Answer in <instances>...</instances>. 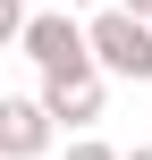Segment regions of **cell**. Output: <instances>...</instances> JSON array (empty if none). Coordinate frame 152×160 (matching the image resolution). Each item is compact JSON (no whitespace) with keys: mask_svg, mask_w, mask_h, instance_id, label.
Wrapping results in <instances>:
<instances>
[{"mask_svg":"<svg viewBox=\"0 0 152 160\" xmlns=\"http://www.w3.org/2000/svg\"><path fill=\"white\" fill-rule=\"evenodd\" d=\"M17 51L42 68V84H59V76H93V34H85V17H68V8H34V25H25Z\"/></svg>","mask_w":152,"mask_h":160,"instance_id":"6da1fadb","label":"cell"},{"mask_svg":"<svg viewBox=\"0 0 152 160\" xmlns=\"http://www.w3.org/2000/svg\"><path fill=\"white\" fill-rule=\"evenodd\" d=\"M85 34H93V68H102V76H118V84H152V25H144V17L102 8V17H85Z\"/></svg>","mask_w":152,"mask_h":160,"instance_id":"7a4b0ae2","label":"cell"},{"mask_svg":"<svg viewBox=\"0 0 152 160\" xmlns=\"http://www.w3.org/2000/svg\"><path fill=\"white\" fill-rule=\"evenodd\" d=\"M51 135H59V118L42 110V93H8V101H0V160L51 152Z\"/></svg>","mask_w":152,"mask_h":160,"instance_id":"3957f363","label":"cell"},{"mask_svg":"<svg viewBox=\"0 0 152 160\" xmlns=\"http://www.w3.org/2000/svg\"><path fill=\"white\" fill-rule=\"evenodd\" d=\"M42 110H51L59 127H76V135H85V127L110 110V76H102V68H93V76H59V84H42Z\"/></svg>","mask_w":152,"mask_h":160,"instance_id":"277c9868","label":"cell"},{"mask_svg":"<svg viewBox=\"0 0 152 160\" xmlns=\"http://www.w3.org/2000/svg\"><path fill=\"white\" fill-rule=\"evenodd\" d=\"M59 160H127V152H110L102 135H76V143H68V152H59Z\"/></svg>","mask_w":152,"mask_h":160,"instance_id":"5b68a950","label":"cell"},{"mask_svg":"<svg viewBox=\"0 0 152 160\" xmlns=\"http://www.w3.org/2000/svg\"><path fill=\"white\" fill-rule=\"evenodd\" d=\"M110 8H127V17H144V25H152V0H110Z\"/></svg>","mask_w":152,"mask_h":160,"instance_id":"8992f818","label":"cell"},{"mask_svg":"<svg viewBox=\"0 0 152 160\" xmlns=\"http://www.w3.org/2000/svg\"><path fill=\"white\" fill-rule=\"evenodd\" d=\"M59 8H68V17H85V8H93V17H102V0H59Z\"/></svg>","mask_w":152,"mask_h":160,"instance_id":"52a82bcc","label":"cell"},{"mask_svg":"<svg viewBox=\"0 0 152 160\" xmlns=\"http://www.w3.org/2000/svg\"><path fill=\"white\" fill-rule=\"evenodd\" d=\"M127 160H152V143H135V152H127Z\"/></svg>","mask_w":152,"mask_h":160,"instance_id":"ba28073f","label":"cell"}]
</instances>
